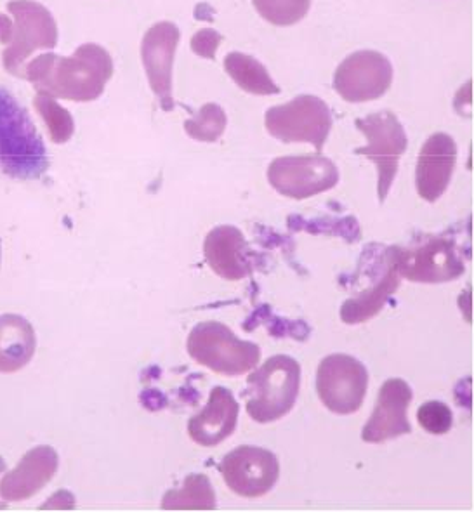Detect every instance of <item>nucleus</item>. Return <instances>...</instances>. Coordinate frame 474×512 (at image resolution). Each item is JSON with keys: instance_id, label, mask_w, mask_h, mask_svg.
<instances>
[{"instance_id": "nucleus-29", "label": "nucleus", "mask_w": 474, "mask_h": 512, "mask_svg": "<svg viewBox=\"0 0 474 512\" xmlns=\"http://www.w3.org/2000/svg\"><path fill=\"white\" fill-rule=\"evenodd\" d=\"M0 263H2V243H0Z\"/></svg>"}, {"instance_id": "nucleus-25", "label": "nucleus", "mask_w": 474, "mask_h": 512, "mask_svg": "<svg viewBox=\"0 0 474 512\" xmlns=\"http://www.w3.org/2000/svg\"><path fill=\"white\" fill-rule=\"evenodd\" d=\"M261 18L277 27H290L310 11L311 0H252Z\"/></svg>"}, {"instance_id": "nucleus-15", "label": "nucleus", "mask_w": 474, "mask_h": 512, "mask_svg": "<svg viewBox=\"0 0 474 512\" xmlns=\"http://www.w3.org/2000/svg\"><path fill=\"white\" fill-rule=\"evenodd\" d=\"M60 469V455L49 445L28 450L13 471H6L0 480V499L23 502L42 492Z\"/></svg>"}, {"instance_id": "nucleus-18", "label": "nucleus", "mask_w": 474, "mask_h": 512, "mask_svg": "<svg viewBox=\"0 0 474 512\" xmlns=\"http://www.w3.org/2000/svg\"><path fill=\"white\" fill-rule=\"evenodd\" d=\"M238 407L230 389L216 386L202 412L188 421V434L200 447H218L235 433L238 424Z\"/></svg>"}, {"instance_id": "nucleus-13", "label": "nucleus", "mask_w": 474, "mask_h": 512, "mask_svg": "<svg viewBox=\"0 0 474 512\" xmlns=\"http://www.w3.org/2000/svg\"><path fill=\"white\" fill-rule=\"evenodd\" d=\"M393 82V66L377 51H358L339 65L334 89L348 103H367L388 92Z\"/></svg>"}, {"instance_id": "nucleus-22", "label": "nucleus", "mask_w": 474, "mask_h": 512, "mask_svg": "<svg viewBox=\"0 0 474 512\" xmlns=\"http://www.w3.org/2000/svg\"><path fill=\"white\" fill-rule=\"evenodd\" d=\"M224 66L231 79L235 80L237 86L242 87L245 92L257 94V96H270L280 92V87L273 82L266 66L252 56L242 53L228 54L224 60Z\"/></svg>"}, {"instance_id": "nucleus-12", "label": "nucleus", "mask_w": 474, "mask_h": 512, "mask_svg": "<svg viewBox=\"0 0 474 512\" xmlns=\"http://www.w3.org/2000/svg\"><path fill=\"white\" fill-rule=\"evenodd\" d=\"M219 473L231 492L245 499H259L277 485L280 464L270 450L245 445L224 455Z\"/></svg>"}, {"instance_id": "nucleus-2", "label": "nucleus", "mask_w": 474, "mask_h": 512, "mask_svg": "<svg viewBox=\"0 0 474 512\" xmlns=\"http://www.w3.org/2000/svg\"><path fill=\"white\" fill-rule=\"evenodd\" d=\"M245 408L252 421H280L296 405L301 389V365L287 355L271 356L247 379Z\"/></svg>"}, {"instance_id": "nucleus-4", "label": "nucleus", "mask_w": 474, "mask_h": 512, "mask_svg": "<svg viewBox=\"0 0 474 512\" xmlns=\"http://www.w3.org/2000/svg\"><path fill=\"white\" fill-rule=\"evenodd\" d=\"M188 355L198 365L226 377L251 372L261 360V348L256 342L240 341L224 323L202 322L188 335Z\"/></svg>"}, {"instance_id": "nucleus-28", "label": "nucleus", "mask_w": 474, "mask_h": 512, "mask_svg": "<svg viewBox=\"0 0 474 512\" xmlns=\"http://www.w3.org/2000/svg\"><path fill=\"white\" fill-rule=\"evenodd\" d=\"M7 471V466H6V460L2 459V457H0V476H2V474L6 473ZM6 506H7V502H0V509H6Z\"/></svg>"}, {"instance_id": "nucleus-11", "label": "nucleus", "mask_w": 474, "mask_h": 512, "mask_svg": "<svg viewBox=\"0 0 474 512\" xmlns=\"http://www.w3.org/2000/svg\"><path fill=\"white\" fill-rule=\"evenodd\" d=\"M268 181L282 197L304 200L329 191L339 183V171L330 158L282 157L273 160Z\"/></svg>"}, {"instance_id": "nucleus-21", "label": "nucleus", "mask_w": 474, "mask_h": 512, "mask_svg": "<svg viewBox=\"0 0 474 512\" xmlns=\"http://www.w3.org/2000/svg\"><path fill=\"white\" fill-rule=\"evenodd\" d=\"M165 511H214L216 493L205 474H190L181 488L164 495Z\"/></svg>"}, {"instance_id": "nucleus-8", "label": "nucleus", "mask_w": 474, "mask_h": 512, "mask_svg": "<svg viewBox=\"0 0 474 512\" xmlns=\"http://www.w3.org/2000/svg\"><path fill=\"white\" fill-rule=\"evenodd\" d=\"M7 11L14 18L13 35L4 51V66L9 73L23 77L25 61L37 49H53L58 44V27L53 14L33 0H13Z\"/></svg>"}, {"instance_id": "nucleus-23", "label": "nucleus", "mask_w": 474, "mask_h": 512, "mask_svg": "<svg viewBox=\"0 0 474 512\" xmlns=\"http://www.w3.org/2000/svg\"><path fill=\"white\" fill-rule=\"evenodd\" d=\"M33 106L44 120L49 138L53 143L63 145V143L72 139L73 131H75L73 117L53 96H47V94L39 92L37 98L33 99Z\"/></svg>"}, {"instance_id": "nucleus-14", "label": "nucleus", "mask_w": 474, "mask_h": 512, "mask_svg": "<svg viewBox=\"0 0 474 512\" xmlns=\"http://www.w3.org/2000/svg\"><path fill=\"white\" fill-rule=\"evenodd\" d=\"M181 32L171 21H160L146 32L141 44V58L152 91L157 94L164 112H172V65Z\"/></svg>"}, {"instance_id": "nucleus-20", "label": "nucleus", "mask_w": 474, "mask_h": 512, "mask_svg": "<svg viewBox=\"0 0 474 512\" xmlns=\"http://www.w3.org/2000/svg\"><path fill=\"white\" fill-rule=\"evenodd\" d=\"M37 334L25 316L0 315V374H16L32 362Z\"/></svg>"}, {"instance_id": "nucleus-26", "label": "nucleus", "mask_w": 474, "mask_h": 512, "mask_svg": "<svg viewBox=\"0 0 474 512\" xmlns=\"http://www.w3.org/2000/svg\"><path fill=\"white\" fill-rule=\"evenodd\" d=\"M417 421L426 433L447 434L454 424V415L442 401H426L417 412Z\"/></svg>"}, {"instance_id": "nucleus-27", "label": "nucleus", "mask_w": 474, "mask_h": 512, "mask_svg": "<svg viewBox=\"0 0 474 512\" xmlns=\"http://www.w3.org/2000/svg\"><path fill=\"white\" fill-rule=\"evenodd\" d=\"M221 40H223V37H221L216 30L205 28V30H200V32L191 39V49H193L198 56H202V58L214 60Z\"/></svg>"}, {"instance_id": "nucleus-7", "label": "nucleus", "mask_w": 474, "mask_h": 512, "mask_svg": "<svg viewBox=\"0 0 474 512\" xmlns=\"http://www.w3.org/2000/svg\"><path fill=\"white\" fill-rule=\"evenodd\" d=\"M355 125L369 141V145L356 148L355 153L369 157L376 164L379 171V202L384 204L395 181L400 158L409 146L407 132L395 113L391 112L372 113L365 119L356 120Z\"/></svg>"}, {"instance_id": "nucleus-10", "label": "nucleus", "mask_w": 474, "mask_h": 512, "mask_svg": "<svg viewBox=\"0 0 474 512\" xmlns=\"http://www.w3.org/2000/svg\"><path fill=\"white\" fill-rule=\"evenodd\" d=\"M376 247L369 245L363 252V257L370 264L367 273L372 278V285L360 296L344 301L341 306V320L348 325L369 322L370 318L379 315L402 282V276L396 270V245L381 247L382 250H376Z\"/></svg>"}, {"instance_id": "nucleus-9", "label": "nucleus", "mask_w": 474, "mask_h": 512, "mask_svg": "<svg viewBox=\"0 0 474 512\" xmlns=\"http://www.w3.org/2000/svg\"><path fill=\"white\" fill-rule=\"evenodd\" d=\"M369 388V372L349 355L323 358L316 372V393L323 405L337 415H351L362 408Z\"/></svg>"}, {"instance_id": "nucleus-24", "label": "nucleus", "mask_w": 474, "mask_h": 512, "mask_svg": "<svg viewBox=\"0 0 474 512\" xmlns=\"http://www.w3.org/2000/svg\"><path fill=\"white\" fill-rule=\"evenodd\" d=\"M186 134L195 141L214 143L223 136L226 129V113L214 103L202 106L190 120L185 122Z\"/></svg>"}, {"instance_id": "nucleus-5", "label": "nucleus", "mask_w": 474, "mask_h": 512, "mask_svg": "<svg viewBox=\"0 0 474 512\" xmlns=\"http://www.w3.org/2000/svg\"><path fill=\"white\" fill-rule=\"evenodd\" d=\"M398 275L417 283L454 282L466 273L459 242L452 235L415 238L409 247H396Z\"/></svg>"}, {"instance_id": "nucleus-16", "label": "nucleus", "mask_w": 474, "mask_h": 512, "mask_svg": "<svg viewBox=\"0 0 474 512\" xmlns=\"http://www.w3.org/2000/svg\"><path fill=\"white\" fill-rule=\"evenodd\" d=\"M412 398V388L403 379H389L384 382L374 414L363 427L362 440L377 445L412 433L407 417Z\"/></svg>"}, {"instance_id": "nucleus-19", "label": "nucleus", "mask_w": 474, "mask_h": 512, "mask_svg": "<svg viewBox=\"0 0 474 512\" xmlns=\"http://www.w3.org/2000/svg\"><path fill=\"white\" fill-rule=\"evenodd\" d=\"M204 256L216 275L237 282L251 275L244 233L235 226H218L205 237Z\"/></svg>"}, {"instance_id": "nucleus-1", "label": "nucleus", "mask_w": 474, "mask_h": 512, "mask_svg": "<svg viewBox=\"0 0 474 512\" xmlns=\"http://www.w3.org/2000/svg\"><path fill=\"white\" fill-rule=\"evenodd\" d=\"M112 75V56L96 44H84L72 56L40 54L25 66V79L37 91L77 103L98 99Z\"/></svg>"}, {"instance_id": "nucleus-17", "label": "nucleus", "mask_w": 474, "mask_h": 512, "mask_svg": "<svg viewBox=\"0 0 474 512\" xmlns=\"http://www.w3.org/2000/svg\"><path fill=\"white\" fill-rule=\"evenodd\" d=\"M457 165V145L452 136L436 132L422 146L415 169V186L422 200L435 204L445 195Z\"/></svg>"}, {"instance_id": "nucleus-6", "label": "nucleus", "mask_w": 474, "mask_h": 512, "mask_svg": "<svg viewBox=\"0 0 474 512\" xmlns=\"http://www.w3.org/2000/svg\"><path fill=\"white\" fill-rule=\"evenodd\" d=\"M266 129L282 143H310L318 153L332 131V113L316 96H297L289 103L271 106L266 112Z\"/></svg>"}, {"instance_id": "nucleus-3", "label": "nucleus", "mask_w": 474, "mask_h": 512, "mask_svg": "<svg viewBox=\"0 0 474 512\" xmlns=\"http://www.w3.org/2000/svg\"><path fill=\"white\" fill-rule=\"evenodd\" d=\"M0 167L13 178H35L47 167L46 146L28 113L0 89Z\"/></svg>"}]
</instances>
